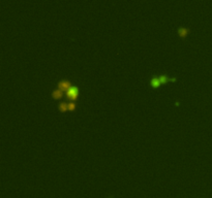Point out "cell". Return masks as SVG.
<instances>
[{"instance_id": "6da1fadb", "label": "cell", "mask_w": 212, "mask_h": 198, "mask_svg": "<svg viewBox=\"0 0 212 198\" xmlns=\"http://www.w3.org/2000/svg\"><path fill=\"white\" fill-rule=\"evenodd\" d=\"M66 93V97L69 99L70 101H76L78 97H79V94H80V91H79V88L76 87V86H72L68 91L65 92Z\"/></svg>"}, {"instance_id": "7a4b0ae2", "label": "cell", "mask_w": 212, "mask_h": 198, "mask_svg": "<svg viewBox=\"0 0 212 198\" xmlns=\"http://www.w3.org/2000/svg\"><path fill=\"white\" fill-rule=\"evenodd\" d=\"M72 86H73V85H72L70 81H68V80H61V81H59L58 84H57V88L60 89V90H62L63 92L68 91V89H69Z\"/></svg>"}, {"instance_id": "3957f363", "label": "cell", "mask_w": 212, "mask_h": 198, "mask_svg": "<svg viewBox=\"0 0 212 198\" xmlns=\"http://www.w3.org/2000/svg\"><path fill=\"white\" fill-rule=\"evenodd\" d=\"M149 84H150V86H151L152 89H158V88L161 86V83H160L158 77H153V78L150 80Z\"/></svg>"}, {"instance_id": "277c9868", "label": "cell", "mask_w": 212, "mask_h": 198, "mask_svg": "<svg viewBox=\"0 0 212 198\" xmlns=\"http://www.w3.org/2000/svg\"><path fill=\"white\" fill-rule=\"evenodd\" d=\"M177 33H178V35H179V37L180 38H182V39H184V38H186L187 37V35H188V33H189V30L187 29V28H185V27H179L178 28V30H177Z\"/></svg>"}, {"instance_id": "5b68a950", "label": "cell", "mask_w": 212, "mask_h": 198, "mask_svg": "<svg viewBox=\"0 0 212 198\" xmlns=\"http://www.w3.org/2000/svg\"><path fill=\"white\" fill-rule=\"evenodd\" d=\"M63 95H64V92L62 91V90H60V89H55L53 92H52V94H51V96H52V98L55 99V100H60V99L63 97Z\"/></svg>"}, {"instance_id": "8992f818", "label": "cell", "mask_w": 212, "mask_h": 198, "mask_svg": "<svg viewBox=\"0 0 212 198\" xmlns=\"http://www.w3.org/2000/svg\"><path fill=\"white\" fill-rule=\"evenodd\" d=\"M58 110H59L61 113H64V112H66V111H68V102H64V101L60 102V103L58 104Z\"/></svg>"}, {"instance_id": "52a82bcc", "label": "cell", "mask_w": 212, "mask_h": 198, "mask_svg": "<svg viewBox=\"0 0 212 198\" xmlns=\"http://www.w3.org/2000/svg\"><path fill=\"white\" fill-rule=\"evenodd\" d=\"M159 81H160V83H161V85H166V84H168L169 82H176V79L174 78V79H169L167 75H165V74H160L159 77Z\"/></svg>"}, {"instance_id": "ba28073f", "label": "cell", "mask_w": 212, "mask_h": 198, "mask_svg": "<svg viewBox=\"0 0 212 198\" xmlns=\"http://www.w3.org/2000/svg\"><path fill=\"white\" fill-rule=\"evenodd\" d=\"M76 108H77V103H76L75 101H70V102H68V111L73 112V111L76 110Z\"/></svg>"}]
</instances>
